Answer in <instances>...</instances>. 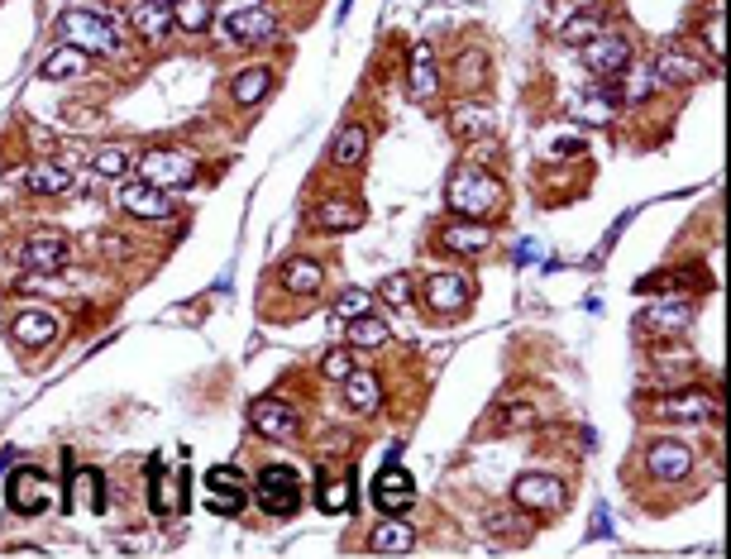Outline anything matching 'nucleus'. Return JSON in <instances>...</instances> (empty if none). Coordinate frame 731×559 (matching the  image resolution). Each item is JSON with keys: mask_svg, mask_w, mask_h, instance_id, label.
<instances>
[{"mask_svg": "<svg viewBox=\"0 0 731 559\" xmlns=\"http://www.w3.org/2000/svg\"><path fill=\"white\" fill-rule=\"evenodd\" d=\"M63 34H67V43L86 48L91 58H110V53H120V24H110L106 15H96V10H67Z\"/></svg>", "mask_w": 731, "mask_h": 559, "instance_id": "f03ea898", "label": "nucleus"}, {"mask_svg": "<svg viewBox=\"0 0 731 559\" xmlns=\"http://www.w3.org/2000/svg\"><path fill=\"white\" fill-rule=\"evenodd\" d=\"M321 263L316 258H287V268H282V287L292 292V297H316L321 292Z\"/></svg>", "mask_w": 731, "mask_h": 559, "instance_id": "4be33fe9", "label": "nucleus"}, {"mask_svg": "<svg viewBox=\"0 0 731 559\" xmlns=\"http://www.w3.org/2000/svg\"><path fill=\"white\" fill-rule=\"evenodd\" d=\"M368 153V134L359 125H344L340 134H335V149H330V158L340 163V168H354V163H364Z\"/></svg>", "mask_w": 731, "mask_h": 559, "instance_id": "c756f323", "label": "nucleus"}, {"mask_svg": "<svg viewBox=\"0 0 731 559\" xmlns=\"http://www.w3.org/2000/svg\"><path fill=\"white\" fill-rule=\"evenodd\" d=\"M91 168L101 172V177H125L129 172V149L125 144H106V149H96Z\"/></svg>", "mask_w": 731, "mask_h": 559, "instance_id": "e433bc0d", "label": "nucleus"}, {"mask_svg": "<svg viewBox=\"0 0 731 559\" xmlns=\"http://www.w3.org/2000/svg\"><path fill=\"white\" fill-rule=\"evenodd\" d=\"M440 244L450 254H483L493 244V225H483V220H454V225L440 230Z\"/></svg>", "mask_w": 731, "mask_h": 559, "instance_id": "f3484780", "label": "nucleus"}, {"mask_svg": "<svg viewBox=\"0 0 731 559\" xmlns=\"http://www.w3.org/2000/svg\"><path fill=\"white\" fill-rule=\"evenodd\" d=\"M10 335H15L24 349H39V344H53V335H58V321H53L48 311H20V316L10 321Z\"/></svg>", "mask_w": 731, "mask_h": 559, "instance_id": "412c9836", "label": "nucleus"}, {"mask_svg": "<svg viewBox=\"0 0 731 559\" xmlns=\"http://www.w3.org/2000/svg\"><path fill=\"white\" fill-rule=\"evenodd\" d=\"M641 325H650V330H669V335H679V330H688V325H693V301H688V297L655 301V306H650V311L641 316Z\"/></svg>", "mask_w": 731, "mask_h": 559, "instance_id": "aec40b11", "label": "nucleus"}, {"mask_svg": "<svg viewBox=\"0 0 731 559\" xmlns=\"http://www.w3.org/2000/svg\"><path fill=\"white\" fill-rule=\"evenodd\" d=\"M645 459H650V473H655V478H669V483L688 478V469H693V450L679 445V440H655Z\"/></svg>", "mask_w": 731, "mask_h": 559, "instance_id": "dca6fc26", "label": "nucleus"}, {"mask_svg": "<svg viewBox=\"0 0 731 559\" xmlns=\"http://www.w3.org/2000/svg\"><path fill=\"white\" fill-rule=\"evenodd\" d=\"M512 502L531 516H555L569 502V493H564V483L555 473H521L512 483Z\"/></svg>", "mask_w": 731, "mask_h": 559, "instance_id": "423d86ee", "label": "nucleus"}, {"mask_svg": "<svg viewBox=\"0 0 731 559\" xmlns=\"http://www.w3.org/2000/svg\"><path fill=\"white\" fill-rule=\"evenodd\" d=\"M268 91H273V67H244L235 77V86H230L235 106H258Z\"/></svg>", "mask_w": 731, "mask_h": 559, "instance_id": "bb28decb", "label": "nucleus"}, {"mask_svg": "<svg viewBox=\"0 0 731 559\" xmlns=\"http://www.w3.org/2000/svg\"><path fill=\"white\" fill-rule=\"evenodd\" d=\"M378 397H383V387H378V378H373V373L354 368V373L344 378V402H349V411L368 416V411H378Z\"/></svg>", "mask_w": 731, "mask_h": 559, "instance_id": "a878e982", "label": "nucleus"}, {"mask_svg": "<svg viewBox=\"0 0 731 559\" xmlns=\"http://www.w3.org/2000/svg\"><path fill=\"white\" fill-rule=\"evenodd\" d=\"M531 421H536V411L521 402V407H507V416H497V430H526Z\"/></svg>", "mask_w": 731, "mask_h": 559, "instance_id": "37998d69", "label": "nucleus"}, {"mask_svg": "<svg viewBox=\"0 0 731 559\" xmlns=\"http://www.w3.org/2000/svg\"><path fill=\"white\" fill-rule=\"evenodd\" d=\"M86 67H91V53L77 48V43H63V48H53L43 58V82H72V77H82Z\"/></svg>", "mask_w": 731, "mask_h": 559, "instance_id": "6ab92c4d", "label": "nucleus"}, {"mask_svg": "<svg viewBox=\"0 0 731 559\" xmlns=\"http://www.w3.org/2000/svg\"><path fill=\"white\" fill-rule=\"evenodd\" d=\"M411 545H416V531H411L402 516H387L383 526L368 536V550H373V555H402Z\"/></svg>", "mask_w": 731, "mask_h": 559, "instance_id": "5701e85b", "label": "nucleus"}, {"mask_svg": "<svg viewBox=\"0 0 731 559\" xmlns=\"http://www.w3.org/2000/svg\"><path fill=\"white\" fill-rule=\"evenodd\" d=\"M421 297H426L430 311H440V316H454V311H464L473 297V282L464 273H430L426 287H421Z\"/></svg>", "mask_w": 731, "mask_h": 559, "instance_id": "9d476101", "label": "nucleus"}, {"mask_svg": "<svg viewBox=\"0 0 731 559\" xmlns=\"http://www.w3.org/2000/svg\"><path fill=\"white\" fill-rule=\"evenodd\" d=\"M450 129L459 139H483L488 129H493V110L483 106V101H459L450 110Z\"/></svg>", "mask_w": 731, "mask_h": 559, "instance_id": "b1692460", "label": "nucleus"}, {"mask_svg": "<svg viewBox=\"0 0 731 559\" xmlns=\"http://www.w3.org/2000/svg\"><path fill=\"white\" fill-rule=\"evenodd\" d=\"M163 5H177V0H163Z\"/></svg>", "mask_w": 731, "mask_h": 559, "instance_id": "a18cd8bd", "label": "nucleus"}, {"mask_svg": "<svg viewBox=\"0 0 731 559\" xmlns=\"http://www.w3.org/2000/svg\"><path fill=\"white\" fill-rule=\"evenodd\" d=\"M368 301H373V297H368L364 287H349V292H344V297L335 301V330H340L344 321H354V316H364Z\"/></svg>", "mask_w": 731, "mask_h": 559, "instance_id": "4c0bfd02", "label": "nucleus"}, {"mask_svg": "<svg viewBox=\"0 0 731 559\" xmlns=\"http://www.w3.org/2000/svg\"><path fill=\"white\" fill-rule=\"evenodd\" d=\"M249 426L263 440H292L297 435V411L287 407L282 397H258L254 407H249Z\"/></svg>", "mask_w": 731, "mask_h": 559, "instance_id": "ddd939ff", "label": "nucleus"}, {"mask_svg": "<svg viewBox=\"0 0 731 559\" xmlns=\"http://www.w3.org/2000/svg\"><path fill=\"white\" fill-rule=\"evenodd\" d=\"M254 497H258V507H263L268 516H292L301 507L297 469H287V464H268V469L254 478Z\"/></svg>", "mask_w": 731, "mask_h": 559, "instance_id": "39448f33", "label": "nucleus"}, {"mask_svg": "<svg viewBox=\"0 0 731 559\" xmlns=\"http://www.w3.org/2000/svg\"><path fill=\"white\" fill-rule=\"evenodd\" d=\"M316 225L330 230V235L354 230V225H359V206H349V201H321V206H316Z\"/></svg>", "mask_w": 731, "mask_h": 559, "instance_id": "2f4dec72", "label": "nucleus"}, {"mask_svg": "<svg viewBox=\"0 0 731 559\" xmlns=\"http://www.w3.org/2000/svg\"><path fill=\"white\" fill-rule=\"evenodd\" d=\"M392 330H387V321H378V316H354L349 321V349H378V344L387 340Z\"/></svg>", "mask_w": 731, "mask_h": 559, "instance_id": "473e14b6", "label": "nucleus"}, {"mask_svg": "<svg viewBox=\"0 0 731 559\" xmlns=\"http://www.w3.org/2000/svg\"><path fill=\"white\" fill-rule=\"evenodd\" d=\"M703 39H708L712 58H722V48H727V43H722V20H717V15H712V20L703 24Z\"/></svg>", "mask_w": 731, "mask_h": 559, "instance_id": "c03bdc74", "label": "nucleus"}, {"mask_svg": "<svg viewBox=\"0 0 731 559\" xmlns=\"http://www.w3.org/2000/svg\"><path fill=\"white\" fill-rule=\"evenodd\" d=\"M72 502L86 512H106V493H101V473L96 469H77L72 473Z\"/></svg>", "mask_w": 731, "mask_h": 559, "instance_id": "7c9ffc66", "label": "nucleus"}, {"mask_svg": "<svg viewBox=\"0 0 731 559\" xmlns=\"http://www.w3.org/2000/svg\"><path fill=\"white\" fill-rule=\"evenodd\" d=\"M72 182H77L72 168H67V163H53V158L29 168V192H39V196H63V192H72Z\"/></svg>", "mask_w": 731, "mask_h": 559, "instance_id": "393cba45", "label": "nucleus"}, {"mask_svg": "<svg viewBox=\"0 0 731 559\" xmlns=\"http://www.w3.org/2000/svg\"><path fill=\"white\" fill-rule=\"evenodd\" d=\"M593 34H602V20L593 15V10H588V15H574V20L564 24V39L569 43H588Z\"/></svg>", "mask_w": 731, "mask_h": 559, "instance_id": "ea45409f", "label": "nucleus"}, {"mask_svg": "<svg viewBox=\"0 0 731 559\" xmlns=\"http://www.w3.org/2000/svg\"><path fill=\"white\" fill-rule=\"evenodd\" d=\"M211 5H215V0H211Z\"/></svg>", "mask_w": 731, "mask_h": 559, "instance_id": "49530a36", "label": "nucleus"}, {"mask_svg": "<svg viewBox=\"0 0 731 559\" xmlns=\"http://www.w3.org/2000/svg\"><path fill=\"white\" fill-rule=\"evenodd\" d=\"M172 20L182 24L187 34H206V24H211V0H177V5H172Z\"/></svg>", "mask_w": 731, "mask_h": 559, "instance_id": "f704fd0d", "label": "nucleus"}, {"mask_svg": "<svg viewBox=\"0 0 731 559\" xmlns=\"http://www.w3.org/2000/svg\"><path fill=\"white\" fill-rule=\"evenodd\" d=\"M5 502L15 507L20 516H39L53 497H48V478L43 469H15L10 473V483H5Z\"/></svg>", "mask_w": 731, "mask_h": 559, "instance_id": "f8f14e48", "label": "nucleus"}, {"mask_svg": "<svg viewBox=\"0 0 731 559\" xmlns=\"http://www.w3.org/2000/svg\"><path fill=\"white\" fill-rule=\"evenodd\" d=\"M316 507H321L325 516L349 512V507H354V493H349V483H344V478H325L321 493H316Z\"/></svg>", "mask_w": 731, "mask_h": 559, "instance_id": "72a5a7b5", "label": "nucleus"}, {"mask_svg": "<svg viewBox=\"0 0 731 559\" xmlns=\"http://www.w3.org/2000/svg\"><path fill=\"white\" fill-rule=\"evenodd\" d=\"M655 72H660V82H698V77H703L698 58H688V53H679V48H665L660 63H655Z\"/></svg>", "mask_w": 731, "mask_h": 559, "instance_id": "c85d7f7f", "label": "nucleus"}, {"mask_svg": "<svg viewBox=\"0 0 731 559\" xmlns=\"http://www.w3.org/2000/svg\"><path fill=\"white\" fill-rule=\"evenodd\" d=\"M373 502H378L387 516H402L411 502H416V483H411V473L397 469V464L383 469L378 473V483H373Z\"/></svg>", "mask_w": 731, "mask_h": 559, "instance_id": "4468645a", "label": "nucleus"}, {"mask_svg": "<svg viewBox=\"0 0 731 559\" xmlns=\"http://www.w3.org/2000/svg\"><path fill=\"white\" fill-rule=\"evenodd\" d=\"M139 177L163 192H187L196 187V158L182 149H149L139 158Z\"/></svg>", "mask_w": 731, "mask_h": 559, "instance_id": "7ed1b4c3", "label": "nucleus"}, {"mask_svg": "<svg viewBox=\"0 0 731 559\" xmlns=\"http://www.w3.org/2000/svg\"><path fill=\"white\" fill-rule=\"evenodd\" d=\"M201 488H206V502H211V512H239L244 507V497H249V483H244V473L230 469V464H215L206 469L201 478Z\"/></svg>", "mask_w": 731, "mask_h": 559, "instance_id": "1a4fd4ad", "label": "nucleus"}, {"mask_svg": "<svg viewBox=\"0 0 731 559\" xmlns=\"http://www.w3.org/2000/svg\"><path fill=\"white\" fill-rule=\"evenodd\" d=\"M622 77H626L622 101H641V96H650V91L660 86V72H655V63H650V67H626Z\"/></svg>", "mask_w": 731, "mask_h": 559, "instance_id": "c9c22d12", "label": "nucleus"}, {"mask_svg": "<svg viewBox=\"0 0 731 559\" xmlns=\"http://www.w3.org/2000/svg\"><path fill=\"white\" fill-rule=\"evenodd\" d=\"M67 258H72V244H67L63 230H43V235H34V239H29V244L20 249V263L29 268V273H43V278L63 273Z\"/></svg>", "mask_w": 731, "mask_h": 559, "instance_id": "0eeeda50", "label": "nucleus"}, {"mask_svg": "<svg viewBox=\"0 0 731 559\" xmlns=\"http://www.w3.org/2000/svg\"><path fill=\"white\" fill-rule=\"evenodd\" d=\"M435 91H440L435 58H430V48H416V53H411V101H430Z\"/></svg>", "mask_w": 731, "mask_h": 559, "instance_id": "cd10ccee", "label": "nucleus"}, {"mask_svg": "<svg viewBox=\"0 0 731 559\" xmlns=\"http://www.w3.org/2000/svg\"><path fill=\"white\" fill-rule=\"evenodd\" d=\"M125 15L139 29V39H163L172 29V5H163V0H129Z\"/></svg>", "mask_w": 731, "mask_h": 559, "instance_id": "a211bd4d", "label": "nucleus"}, {"mask_svg": "<svg viewBox=\"0 0 731 559\" xmlns=\"http://www.w3.org/2000/svg\"><path fill=\"white\" fill-rule=\"evenodd\" d=\"M220 34L225 43H268L278 34V15L268 10V5H258V0H244V5H230L225 15H220Z\"/></svg>", "mask_w": 731, "mask_h": 559, "instance_id": "20e7f679", "label": "nucleus"}, {"mask_svg": "<svg viewBox=\"0 0 731 559\" xmlns=\"http://www.w3.org/2000/svg\"><path fill=\"white\" fill-rule=\"evenodd\" d=\"M115 201H120V211L139 215V220H168L172 215V201L163 187H153V182H125V187H115Z\"/></svg>", "mask_w": 731, "mask_h": 559, "instance_id": "9b49d317", "label": "nucleus"}, {"mask_svg": "<svg viewBox=\"0 0 731 559\" xmlns=\"http://www.w3.org/2000/svg\"><path fill=\"white\" fill-rule=\"evenodd\" d=\"M655 416L660 421H712L717 402L708 392H669V397H655Z\"/></svg>", "mask_w": 731, "mask_h": 559, "instance_id": "2eb2a0df", "label": "nucleus"}, {"mask_svg": "<svg viewBox=\"0 0 731 559\" xmlns=\"http://www.w3.org/2000/svg\"><path fill=\"white\" fill-rule=\"evenodd\" d=\"M321 373L330 378V383H344V378L354 373V354H349V349H330V354L321 359Z\"/></svg>", "mask_w": 731, "mask_h": 559, "instance_id": "58836bf2", "label": "nucleus"}, {"mask_svg": "<svg viewBox=\"0 0 731 559\" xmlns=\"http://www.w3.org/2000/svg\"><path fill=\"white\" fill-rule=\"evenodd\" d=\"M583 63H588L593 77H622L631 67V43L622 34H593L583 43Z\"/></svg>", "mask_w": 731, "mask_h": 559, "instance_id": "6e6552de", "label": "nucleus"}, {"mask_svg": "<svg viewBox=\"0 0 731 559\" xmlns=\"http://www.w3.org/2000/svg\"><path fill=\"white\" fill-rule=\"evenodd\" d=\"M483 53H459V63H454V72H459V82H469V86H478L483 82Z\"/></svg>", "mask_w": 731, "mask_h": 559, "instance_id": "79ce46f5", "label": "nucleus"}, {"mask_svg": "<svg viewBox=\"0 0 731 559\" xmlns=\"http://www.w3.org/2000/svg\"><path fill=\"white\" fill-rule=\"evenodd\" d=\"M411 287H416V278H411V273H392V278L383 282V301H387V306H407V301H411Z\"/></svg>", "mask_w": 731, "mask_h": 559, "instance_id": "a19ab883", "label": "nucleus"}, {"mask_svg": "<svg viewBox=\"0 0 731 559\" xmlns=\"http://www.w3.org/2000/svg\"><path fill=\"white\" fill-rule=\"evenodd\" d=\"M502 206V182L483 168H459L450 177V211L469 220H488Z\"/></svg>", "mask_w": 731, "mask_h": 559, "instance_id": "f257e3e1", "label": "nucleus"}]
</instances>
